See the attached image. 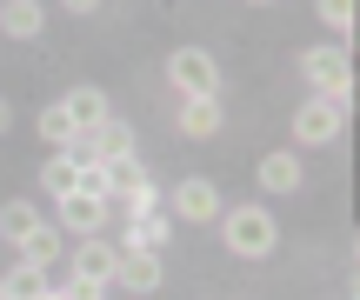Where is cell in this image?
Here are the masks:
<instances>
[{"label": "cell", "mask_w": 360, "mask_h": 300, "mask_svg": "<svg viewBox=\"0 0 360 300\" xmlns=\"http://www.w3.org/2000/svg\"><path fill=\"white\" fill-rule=\"evenodd\" d=\"M314 13H321V20L334 27L340 40H347V27H354V0H314Z\"/></svg>", "instance_id": "ffe728a7"}, {"label": "cell", "mask_w": 360, "mask_h": 300, "mask_svg": "<svg viewBox=\"0 0 360 300\" xmlns=\"http://www.w3.org/2000/svg\"><path fill=\"white\" fill-rule=\"evenodd\" d=\"M300 74H307L314 93H327V100H354V67L340 47H307L300 53Z\"/></svg>", "instance_id": "7a4b0ae2"}, {"label": "cell", "mask_w": 360, "mask_h": 300, "mask_svg": "<svg viewBox=\"0 0 360 300\" xmlns=\"http://www.w3.org/2000/svg\"><path fill=\"white\" fill-rule=\"evenodd\" d=\"M34 300H74V294H67V287H40Z\"/></svg>", "instance_id": "603a6c76"}, {"label": "cell", "mask_w": 360, "mask_h": 300, "mask_svg": "<svg viewBox=\"0 0 360 300\" xmlns=\"http://www.w3.org/2000/svg\"><path fill=\"white\" fill-rule=\"evenodd\" d=\"M13 254H20V261H34V267H60V254H67V234H60V221H40V227H34V234H27Z\"/></svg>", "instance_id": "30bf717a"}, {"label": "cell", "mask_w": 360, "mask_h": 300, "mask_svg": "<svg viewBox=\"0 0 360 300\" xmlns=\"http://www.w3.org/2000/svg\"><path fill=\"white\" fill-rule=\"evenodd\" d=\"M74 167H80V160H74V147H60L53 160H40V187H47L53 200H60V194H74Z\"/></svg>", "instance_id": "ac0fdd59"}, {"label": "cell", "mask_w": 360, "mask_h": 300, "mask_svg": "<svg viewBox=\"0 0 360 300\" xmlns=\"http://www.w3.org/2000/svg\"><path fill=\"white\" fill-rule=\"evenodd\" d=\"M160 280H167V267H160V254H147V247H120L114 287H127V294H160Z\"/></svg>", "instance_id": "ba28073f"}, {"label": "cell", "mask_w": 360, "mask_h": 300, "mask_svg": "<svg viewBox=\"0 0 360 300\" xmlns=\"http://www.w3.org/2000/svg\"><path fill=\"white\" fill-rule=\"evenodd\" d=\"M7 127H13V107H7V100H0V133H7Z\"/></svg>", "instance_id": "cb8c5ba5"}, {"label": "cell", "mask_w": 360, "mask_h": 300, "mask_svg": "<svg viewBox=\"0 0 360 300\" xmlns=\"http://www.w3.org/2000/svg\"><path fill=\"white\" fill-rule=\"evenodd\" d=\"M107 214H114V207L94 200V194H60V234H80V240H87V234H101V227H107Z\"/></svg>", "instance_id": "9c48e42d"}, {"label": "cell", "mask_w": 360, "mask_h": 300, "mask_svg": "<svg viewBox=\"0 0 360 300\" xmlns=\"http://www.w3.org/2000/svg\"><path fill=\"white\" fill-rule=\"evenodd\" d=\"M40 141H47V147H80V127H74V114H67L60 100L40 114Z\"/></svg>", "instance_id": "d6986e66"}, {"label": "cell", "mask_w": 360, "mask_h": 300, "mask_svg": "<svg viewBox=\"0 0 360 300\" xmlns=\"http://www.w3.org/2000/svg\"><path fill=\"white\" fill-rule=\"evenodd\" d=\"M74 154H80V160H101V167H107V160H127V154H134V127H127L120 114H107V120H94V127L80 133Z\"/></svg>", "instance_id": "5b68a950"}, {"label": "cell", "mask_w": 360, "mask_h": 300, "mask_svg": "<svg viewBox=\"0 0 360 300\" xmlns=\"http://www.w3.org/2000/svg\"><path fill=\"white\" fill-rule=\"evenodd\" d=\"M114 267H120V247L101 234H87L74 247V287H114Z\"/></svg>", "instance_id": "8992f818"}, {"label": "cell", "mask_w": 360, "mask_h": 300, "mask_svg": "<svg viewBox=\"0 0 360 300\" xmlns=\"http://www.w3.org/2000/svg\"><path fill=\"white\" fill-rule=\"evenodd\" d=\"M220 240H227V254H240V261H267V254L281 247V227H274V214L260 207V200H247V207H220Z\"/></svg>", "instance_id": "6da1fadb"}, {"label": "cell", "mask_w": 360, "mask_h": 300, "mask_svg": "<svg viewBox=\"0 0 360 300\" xmlns=\"http://www.w3.org/2000/svg\"><path fill=\"white\" fill-rule=\"evenodd\" d=\"M40 27H47V7H40V0H0V34L34 40Z\"/></svg>", "instance_id": "7c38bea8"}, {"label": "cell", "mask_w": 360, "mask_h": 300, "mask_svg": "<svg viewBox=\"0 0 360 300\" xmlns=\"http://www.w3.org/2000/svg\"><path fill=\"white\" fill-rule=\"evenodd\" d=\"M167 234H174V227H167V214H134V221H127V234H120L114 247H147V254H160V247H167Z\"/></svg>", "instance_id": "5bb4252c"}, {"label": "cell", "mask_w": 360, "mask_h": 300, "mask_svg": "<svg viewBox=\"0 0 360 300\" xmlns=\"http://www.w3.org/2000/svg\"><path fill=\"white\" fill-rule=\"evenodd\" d=\"M0 300H7V294H0Z\"/></svg>", "instance_id": "484cf974"}, {"label": "cell", "mask_w": 360, "mask_h": 300, "mask_svg": "<svg viewBox=\"0 0 360 300\" xmlns=\"http://www.w3.org/2000/svg\"><path fill=\"white\" fill-rule=\"evenodd\" d=\"M67 13H101V0H60Z\"/></svg>", "instance_id": "7402d4cb"}, {"label": "cell", "mask_w": 360, "mask_h": 300, "mask_svg": "<svg viewBox=\"0 0 360 300\" xmlns=\"http://www.w3.org/2000/svg\"><path fill=\"white\" fill-rule=\"evenodd\" d=\"M34 227H40V207H34L27 194H13L7 207H0V240H7V247H20V240L34 234Z\"/></svg>", "instance_id": "9a60e30c"}, {"label": "cell", "mask_w": 360, "mask_h": 300, "mask_svg": "<svg viewBox=\"0 0 360 300\" xmlns=\"http://www.w3.org/2000/svg\"><path fill=\"white\" fill-rule=\"evenodd\" d=\"M247 7H274V0H247Z\"/></svg>", "instance_id": "d4e9b609"}, {"label": "cell", "mask_w": 360, "mask_h": 300, "mask_svg": "<svg viewBox=\"0 0 360 300\" xmlns=\"http://www.w3.org/2000/svg\"><path fill=\"white\" fill-rule=\"evenodd\" d=\"M167 80L187 93V100L193 93H220V60L207 47H180V53H167Z\"/></svg>", "instance_id": "277c9868"}, {"label": "cell", "mask_w": 360, "mask_h": 300, "mask_svg": "<svg viewBox=\"0 0 360 300\" xmlns=\"http://www.w3.org/2000/svg\"><path fill=\"white\" fill-rule=\"evenodd\" d=\"M254 181L267 187V194H294V187H300V160H294V154L281 147V154H267V160L254 167Z\"/></svg>", "instance_id": "2e32d148"}, {"label": "cell", "mask_w": 360, "mask_h": 300, "mask_svg": "<svg viewBox=\"0 0 360 300\" xmlns=\"http://www.w3.org/2000/svg\"><path fill=\"white\" fill-rule=\"evenodd\" d=\"M340 127H347V100H327V93H314V100L294 107V141H300V147H327V141H340Z\"/></svg>", "instance_id": "3957f363"}, {"label": "cell", "mask_w": 360, "mask_h": 300, "mask_svg": "<svg viewBox=\"0 0 360 300\" xmlns=\"http://www.w3.org/2000/svg\"><path fill=\"white\" fill-rule=\"evenodd\" d=\"M167 207H174L187 227H207V221H220V207H227V200H220L214 181H200V174H193V181H180L174 194H167Z\"/></svg>", "instance_id": "52a82bcc"}, {"label": "cell", "mask_w": 360, "mask_h": 300, "mask_svg": "<svg viewBox=\"0 0 360 300\" xmlns=\"http://www.w3.org/2000/svg\"><path fill=\"white\" fill-rule=\"evenodd\" d=\"M40 287H47V267H34V261H20V254H13V267L0 274V294H7V300H34Z\"/></svg>", "instance_id": "e0dca14e"}, {"label": "cell", "mask_w": 360, "mask_h": 300, "mask_svg": "<svg viewBox=\"0 0 360 300\" xmlns=\"http://www.w3.org/2000/svg\"><path fill=\"white\" fill-rule=\"evenodd\" d=\"M180 133H187V141H214L220 133V93H193V100L180 107Z\"/></svg>", "instance_id": "8fae6325"}, {"label": "cell", "mask_w": 360, "mask_h": 300, "mask_svg": "<svg viewBox=\"0 0 360 300\" xmlns=\"http://www.w3.org/2000/svg\"><path fill=\"white\" fill-rule=\"evenodd\" d=\"M60 107L74 114V127H80V133H87L94 120H107V93L94 87V80H80V87H67V93H60Z\"/></svg>", "instance_id": "4fadbf2b"}, {"label": "cell", "mask_w": 360, "mask_h": 300, "mask_svg": "<svg viewBox=\"0 0 360 300\" xmlns=\"http://www.w3.org/2000/svg\"><path fill=\"white\" fill-rule=\"evenodd\" d=\"M67 294L74 300H107V287H74V280H67Z\"/></svg>", "instance_id": "44dd1931"}]
</instances>
